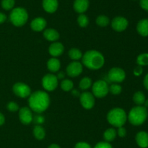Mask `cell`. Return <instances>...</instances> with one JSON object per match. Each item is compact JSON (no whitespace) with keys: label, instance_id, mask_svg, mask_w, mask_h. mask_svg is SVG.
<instances>
[{"label":"cell","instance_id":"1","mask_svg":"<svg viewBox=\"0 0 148 148\" xmlns=\"http://www.w3.org/2000/svg\"><path fill=\"white\" fill-rule=\"evenodd\" d=\"M29 107L37 113H41L46 110L50 104V98L47 92L41 90L36 91L29 96Z\"/></svg>","mask_w":148,"mask_h":148},{"label":"cell","instance_id":"2","mask_svg":"<svg viewBox=\"0 0 148 148\" xmlns=\"http://www.w3.org/2000/svg\"><path fill=\"white\" fill-rule=\"evenodd\" d=\"M82 63L90 70H98L103 66L105 59L102 54L97 50H88L82 55Z\"/></svg>","mask_w":148,"mask_h":148},{"label":"cell","instance_id":"3","mask_svg":"<svg viewBox=\"0 0 148 148\" xmlns=\"http://www.w3.org/2000/svg\"><path fill=\"white\" fill-rule=\"evenodd\" d=\"M147 115V108L143 105H137L131 109L127 118L133 126H140L145 122Z\"/></svg>","mask_w":148,"mask_h":148},{"label":"cell","instance_id":"4","mask_svg":"<svg viewBox=\"0 0 148 148\" xmlns=\"http://www.w3.org/2000/svg\"><path fill=\"white\" fill-rule=\"evenodd\" d=\"M127 120L126 112L120 107H115L110 110L107 114V120L113 126L119 128L125 124Z\"/></svg>","mask_w":148,"mask_h":148},{"label":"cell","instance_id":"5","mask_svg":"<svg viewBox=\"0 0 148 148\" xmlns=\"http://www.w3.org/2000/svg\"><path fill=\"white\" fill-rule=\"evenodd\" d=\"M28 20V13L23 7H16L12 10L10 15V20L14 26L20 27L24 26Z\"/></svg>","mask_w":148,"mask_h":148},{"label":"cell","instance_id":"6","mask_svg":"<svg viewBox=\"0 0 148 148\" xmlns=\"http://www.w3.org/2000/svg\"><path fill=\"white\" fill-rule=\"evenodd\" d=\"M92 94L97 98H103L108 94L109 87L108 84L104 80H99L95 81L92 87Z\"/></svg>","mask_w":148,"mask_h":148},{"label":"cell","instance_id":"7","mask_svg":"<svg viewBox=\"0 0 148 148\" xmlns=\"http://www.w3.org/2000/svg\"><path fill=\"white\" fill-rule=\"evenodd\" d=\"M42 86L46 91H52L56 89L58 86V78L53 74L48 73L42 78Z\"/></svg>","mask_w":148,"mask_h":148},{"label":"cell","instance_id":"8","mask_svg":"<svg viewBox=\"0 0 148 148\" xmlns=\"http://www.w3.org/2000/svg\"><path fill=\"white\" fill-rule=\"evenodd\" d=\"M12 90L15 95L21 98H26L31 94V89L30 86L22 82H17L14 84L13 85Z\"/></svg>","mask_w":148,"mask_h":148},{"label":"cell","instance_id":"9","mask_svg":"<svg viewBox=\"0 0 148 148\" xmlns=\"http://www.w3.org/2000/svg\"><path fill=\"white\" fill-rule=\"evenodd\" d=\"M108 79L114 83H121L125 79L126 73L121 68H112L108 73Z\"/></svg>","mask_w":148,"mask_h":148},{"label":"cell","instance_id":"10","mask_svg":"<svg viewBox=\"0 0 148 148\" xmlns=\"http://www.w3.org/2000/svg\"><path fill=\"white\" fill-rule=\"evenodd\" d=\"M79 101L82 107L86 110H90L95 105V97L88 91H85L79 95Z\"/></svg>","mask_w":148,"mask_h":148},{"label":"cell","instance_id":"11","mask_svg":"<svg viewBox=\"0 0 148 148\" xmlns=\"http://www.w3.org/2000/svg\"><path fill=\"white\" fill-rule=\"evenodd\" d=\"M129 22L127 19L121 16H117L114 17L111 21V27L117 32L124 31L128 27Z\"/></svg>","mask_w":148,"mask_h":148},{"label":"cell","instance_id":"12","mask_svg":"<svg viewBox=\"0 0 148 148\" xmlns=\"http://www.w3.org/2000/svg\"><path fill=\"white\" fill-rule=\"evenodd\" d=\"M82 65L78 61H73L70 62L66 67V73L70 77H77L82 72Z\"/></svg>","mask_w":148,"mask_h":148},{"label":"cell","instance_id":"13","mask_svg":"<svg viewBox=\"0 0 148 148\" xmlns=\"http://www.w3.org/2000/svg\"><path fill=\"white\" fill-rule=\"evenodd\" d=\"M19 118L20 122L25 125H28L32 123L33 115L30 108L27 107H21L19 110Z\"/></svg>","mask_w":148,"mask_h":148},{"label":"cell","instance_id":"14","mask_svg":"<svg viewBox=\"0 0 148 148\" xmlns=\"http://www.w3.org/2000/svg\"><path fill=\"white\" fill-rule=\"evenodd\" d=\"M64 51V45L60 42L55 41L53 44L50 45L49 47V52L52 57H59L63 54Z\"/></svg>","mask_w":148,"mask_h":148},{"label":"cell","instance_id":"15","mask_svg":"<svg viewBox=\"0 0 148 148\" xmlns=\"http://www.w3.org/2000/svg\"><path fill=\"white\" fill-rule=\"evenodd\" d=\"M46 20L43 17H38L33 19L30 23V28L34 31H41L46 27Z\"/></svg>","mask_w":148,"mask_h":148},{"label":"cell","instance_id":"16","mask_svg":"<svg viewBox=\"0 0 148 148\" xmlns=\"http://www.w3.org/2000/svg\"><path fill=\"white\" fill-rule=\"evenodd\" d=\"M89 5V0H75L73 7L75 12L79 14H83L88 10Z\"/></svg>","mask_w":148,"mask_h":148},{"label":"cell","instance_id":"17","mask_svg":"<svg viewBox=\"0 0 148 148\" xmlns=\"http://www.w3.org/2000/svg\"><path fill=\"white\" fill-rule=\"evenodd\" d=\"M43 8L46 12L53 13L57 10L59 7L58 0H43L42 1Z\"/></svg>","mask_w":148,"mask_h":148},{"label":"cell","instance_id":"18","mask_svg":"<svg viewBox=\"0 0 148 148\" xmlns=\"http://www.w3.org/2000/svg\"><path fill=\"white\" fill-rule=\"evenodd\" d=\"M135 140L137 145L141 148L148 147V133L144 131H139L136 134Z\"/></svg>","mask_w":148,"mask_h":148},{"label":"cell","instance_id":"19","mask_svg":"<svg viewBox=\"0 0 148 148\" xmlns=\"http://www.w3.org/2000/svg\"><path fill=\"white\" fill-rule=\"evenodd\" d=\"M43 36L49 41H56L59 39V33L53 28H47L43 31Z\"/></svg>","mask_w":148,"mask_h":148},{"label":"cell","instance_id":"20","mask_svg":"<svg viewBox=\"0 0 148 148\" xmlns=\"http://www.w3.org/2000/svg\"><path fill=\"white\" fill-rule=\"evenodd\" d=\"M137 30L142 36H148V19H143L137 25Z\"/></svg>","mask_w":148,"mask_h":148},{"label":"cell","instance_id":"21","mask_svg":"<svg viewBox=\"0 0 148 148\" xmlns=\"http://www.w3.org/2000/svg\"><path fill=\"white\" fill-rule=\"evenodd\" d=\"M61 67V62L56 57H52L48 60L47 68L51 72H57Z\"/></svg>","mask_w":148,"mask_h":148},{"label":"cell","instance_id":"22","mask_svg":"<svg viewBox=\"0 0 148 148\" xmlns=\"http://www.w3.org/2000/svg\"><path fill=\"white\" fill-rule=\"evenodd\" d=\"M117 135V132L114 128H109L106 129L103 133V138L106 142H110L114 141L116 139Z\"/></svg>","mask_w":148,"mask_h":148},{"label":"cell","instance_id":"23","mask_svg":"<svg viewBox=\"0 0 148 148\" xmlns=\"http://www.w3.org/2000/svg\"><path fill=\"white\" fill-rule=\"evenodd\" d=\"M33 135L35 138L38 140H42L46 136V131L45 129L40 125H36L33 129Z\"/></svg>","mask_w":148,"mask_h":148},{"label":"cell","instance_id":"24","mask_svg":"<svg viewBox=\"0 0 148 148\" xmlns=\"http://www.w3.org/2000/svg\"><path fill=\"white\" fill-rule=\"evenodd\" d=\"M145 100V95L144 93L141 91H137V92L134 93V94L133 95V101H134V103H135L136 104H137V105H143V104H144Z\"/></svg>","mask_w":148,"mask_h":148},{"label":"cell","instance_id":"25","mask_svg":"<svg viewBox=\"0 0 148 148\" xmlns=\"http://www.w3.org/2000/svg\"><path fill=\"white\" fill-rule=\"evenodd\" d=\"M69 56L74 61H77L82 57V54L79 49L72 48L69 51Z\"/></svg>","mask_w":148,"mask_h":148},{"label":"cell","instance_id":"26","mask_svg":"<svg viewBox=\"0 0 148 148\" xmlns=\"http://www.w3.org/2000/svg\"><path fill=\"white\" fill-rule=\"evenodd\" d=\"M95 21H96L97 25H98L101 27H106L110 23L109 18L104 15H101L98 16Z\"/></svg>","mask_w":148,"mask_h":148},{"label":"cell","instance_id":"27","mask_svg":"<svg viewBox=\"0 0 148 148\" xmlns=\"http://www.w3.org/2000/svg\"><path fill=\"white\" fill-rule=\"evenodd\" d=\"M92 85V80L89 77H84L79 82V88L82 90H86L89 89Z\"/></svg>","mask_w":148,"mask_h":148},{"label":"cell","instance_id":"28","mask_svg":"<svg viewBox=\"0 0 148 148\" xmlns=\"http://www.w3.org/2000/svg\"><path fill=\"white\" fill-rule=\"evenodd\" d=\"M74 84L71 80L64 79L61 82V88L64 91H69L73 89Z\"/></svg>","mask_w":148,"mask_h":148},{"label":"cell","instance_id":"29","mask_svg":"<svg viewBox=\"0 0 148 148\" xmlns=\"http://www.w3.org/2000/svg\"><path fill=\"white\" fill-rule=\"evenodd\" d=\"M77 23L81 28H85L89 24V18L84 14H79L77 17Z\"/></svg>","mask_w":148,"mask_h":148},{"label":"cell","instance_id":"30","mask_svg":"<svg viewBox=\"0 0 148 148\" xmlns=\"http://www.w3.org/2000/svg\"><path fill=\"white\" fill-rule=\"evenodd\" d=\"M137 63L140 66L148 65V53H143L137 58Z\"/></svg>","mask_w":148,"mask_h":148},{"label":"cell","instance_id":"31","mask_svg":"<svg viewBox=\"0 0 148 148\" xmlns=\"http://www.w3.org/2000/svg\"><path fill=\"white\" fill-rule=\"evenodd\" d=\"M15 0H1V7L5 10H11L14 7Z\"/></svg>","mask_w":148,"mask_h":148},{"label":"cell","instance_id":"32","mask_svg":"<svg viewBox=\"0 0 148 148\" xmlns=\"http://www.w3.org/2000/svg\"><path fill=\"white\" fill-rule=\"evenodd\" d=\"M122 91V88H121V86L119 84H116V83H114L112 84L109 86V91L112 94L114 95H117V94H119Z\"/></svg>","mask_w":148,"mask_h":148},{"label":"cell","instance_id":"33","mask_svg":"<svg viewBox=\"0 0 148 148\" xmlns=\"http://www.w3.org/2000/svg\"><path fill=\"white\" fill-rule=\"evenodd\" d=\"M7 108L9 111L11 112H16L19 110V105L14 102H10L7 103Z\"/></svg>","mask_w":148,"mask_h":148},{"label":"cell","instance_id":"34","mask_svg":"<svg viewBox=\"0 0 148 148\" xmlns=\"http://www.w3.org/2000/svg\"><path fill=\"white\" fill-rule=\"evenodd\" d=\"M94 148H113V147L109 142H100L95 145Z\"/></svg>","mask_w":148,"mask_h":148},{"label":"cell","instance_id":"35","mask_svg":"<svg viewBox=\"0 0 148 148\" xmlns=\"http://www.w3.org/2000/svg\"><path fill=\"white\" fill-rule=\"evenodd\" d=\"M33 120L35 123H36V124L40 125V124H42L43 122H44L45 118L43 115H39V113H38V115H35L34 117H33Z\"/></svg>","mask_w":148,"mask_h":148},{"label":"cell","instance_id":"36","mask_svg":"<svg viewBox=\"0 0 148 148\" xmlns=\"http://www.w3.org/2000/svg\"><path fill=\"white\" fill-rule=\"evenodd\" d=\"M75 148H92L90 145L85 142H79L75 145Z\"/></svg>","mask_w":148,"mask_h":148},{"label":"cell","instance_id":"37","mask_svg":"<svg viewBox=\"0 0 148 148\" xmlns=\"http://www.w3.org/2000/svg\"><path fill=\"white\" fill-rule=\"evenodd\" d=\"M116 132H117V134L121 138L124 137V136H126V135H127V130H126L125 128L123 127V126L119 128L118 131H117Z\"/></svg>","mask_w":148,"mask_h":148},{"label":"cell","instance_id":"38","mask_svg":"<svg viewBox=\"0 0 148 148\" xmlns=\"http://www.w3.org/2000/svg\"><path fill=\"white\" fill-rule=\"evenodd\" d=\"M143 72V67L140 66V65H138L137 67H136L134 70V74L136 76H140Z\"/></svg>","mask_w":148,"mask_h":148},{"label":"cell","instance_id":"39","mask_svg":"<svg viewBox=\"0 0 148 148\" xmlns=\"http://www.w3.org/2000/svg\"><path fill=\"white\" fill-rule=\"evenodd\" d=\"M140 4L143 10L148 12V0H140Z\"/></svg>","mask_w":148,"mask_h":148},{"label":"cell","instance_id":"40","mask_svg":"<svg viewBox=\"0 0 148 148\" xmlns=\"http://www.w3.org/2000/svg\"><path fill=\"white\" fill-rule=\"evenodd\" d=\"M6 20H7V16H6V15L4 14L3 12H0V24L4 23Z\"/></svg>","mask_w":148,"mask_h":148},{"label":"cell","instance_id":"41","mask_svg":"<svg viewBox=\"0 0 148 148\" xmlns=\"http://www.w3.org/2000/svg\"><path fill=\"white\" fill-rule=\"evenodd\" d=\"M143 84H144V86L145 87L146 89L148 90V73L145 75V76Z\"/></svg>","mask_w":148,"mask_h":148},{"label":"cell","instance_id":"42","mask_svg":"<svg viewBox=\"0 0 148 148\" xmlns=\"http://www.w3.org/2000/svg\"><path fill=\"white\" fill-rule=\"evenodd\" d=\"M5 122V118L4 115L1 113H0V126H2Z\"/></svg>","mask_w":148,"mask_h":148},{"label":"cell","instance_id":"43","mask_svg":"<svg viewBox=\"0 0 148 148\" xmlns=\"http://www.w3.org/2000/svg\"><path fill=\"white\" fill-rule=\"evenodd\" d=\"M64 76H65V74H64V72H59V73L57 74V78L58 79H62V78H64Z\"/></svg>","mask_w":148,"mask_h":148},{"label":"cell","instance_id":"44","mask_svg":"<svg viewBox=\"0 0 148 148\" xmlns=\"http://www.w3.org/2000/svg\"><path fill=\"white\" fill-rule=\"evenodd\" d=\"M72 93L74 96H75V97H79V95H80V94H79V92L77 89H72Z\"/></svg>","mask_w":148,"mask_h":148},{"label":"cell","instance_id":"45","mask_svg":"<svg viewBox=\"0 0 148 148\" xmlns=\"http://www.w3.org/2000/svg\"><path fill=\"white\" fill-rule=\"evenodd\" d=\"M48 148H61V147L59 146V145H56V144H51V145H49V147Z\"/></svg>","mask_w":148,"mask_h":148},{"label":"cell","instance_id":"46","mask_svg":"<svg viewBox=\"0 0 148 148\" xmlns=\"http://www.w3.org/2000/svg\"><path fill=\"white\" fill-rule=\"evenodd\" d=\"M144 104H145L144 107H145L146 108H147V107H148V100H145V102Z\"/></svg>","mask_w":148,"mask_h":148},{"label":"cell","instance_id":"47","mask_svg":"<svg viewBox=\"0 0 148 148\" xmlns=\"http://www.w3.org/2000/svg\"><path fill=\"white\" fill-rule=\"evenodd\" d=\"M147 113H148V111H147Z\"/></svg>","mask_w":148,"mask_h":148}]
</instances>
